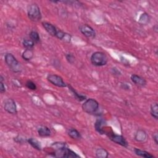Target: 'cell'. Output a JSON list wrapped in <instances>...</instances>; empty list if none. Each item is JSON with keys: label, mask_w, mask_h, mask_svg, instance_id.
Returning <instances> with one entry per match:
<instances>
[{"label": "cell", "mask_w": 158, "mask_h": 158, "mask_svg": "<svg viewBox=\"0 0 158 158\" xmlns=\"http://www.w3.org/2000/svg\"><path fill=\"white\" fill-rule=\"evenodd\" d=\"M4 60L9 69L14 73H20L22 70V67L20 62L11 53H7L4 57Z\"/></svg>", "instance_id": "6da1fadb"}, {"label": "cell", "mask_w": 158, "mask_h": 158, "mask_svg": "<svg viewBox=\"0 0 158 158\" xmlns=\"http://www.w3.org/2000/svg\"><path fill=\"white\" fill-rule=\"evenodd\" d=\"M104 135H106L112 142L125 148H127L128 146V143L126 139L122 135L114 133L111 128H107V127H106L104 128Z\"/></svg>", "instance_id": "7a4b0ae2"}, {"label": "cell", "mask_w": 158, "mask_h": 158, "mask_svg": "<svg viewBox=\"0 0 158 158\" xmlns=\"http://www.w3.org/2000/svg\"><path fill=\"white\" fill-rule=\"evenodd\" d=\"M27 11L28 19L32 22H38L42 18L40 9L36 3L28 4L27 8Z\"/></svg>", "instance_id": "3957f363"}, {"label": "cell", "mask_w": 158, "mask_h": 158, "mask_svg": "<svg viewBox=\"0 0 158 158\" xmlns=\"http://www.w3.org/2000/svg\"><path fill=\"white\" fill-rule=\"evenodd\" d=\"M83 112L88 114H94L99 109V102L93 98L86 99L81 105Z\"/></svg>", "instance_id": "277c9868"}, {"label": "cell", "mask_w": 158, "mask_h": 158, "mask_svg": "<svg viewBox=\"0 0 158 158\" xmlns=\"http://www.w3.org/2000/svg\"><path fill=\"white\" fill-rule=\"evenodd\" d=\"M91 64L96 67H101L107 64L108 58L102 52L96 51L92 54L90 57Z\"/></svg>", "instance_id": "5b68a950"}, {"label": "cell", "mask_w": 158, "mask_h": 158, "mask_svg": "<svg viewBox=\"0 0 158 158\" xmlns=\"http://www.w3.org/2000/svg\"><path fill=\"white\" fill-rule=\"evenodd\" d=\"M46 78L49 83L56 86L64 88L67 86V85L63 80V78L60 76L56 74H49Z\"/></svg>", "instance_id": "8992f818"}, {"label": "cell", "mask_w": 158, "mask_h": 158, "mask_svg": "<svg viewBox=\"0 0 158 158\" xmlns=\"http://www.w3.org/2000/svg\"><path fill=\"white\" fill-rule=\"evenodd\" d=\"M79 30L86 37L94 38L96 36V32L93 28L88 24H83L79 27Z\"/></svg>", "instance_id": "52a82bcc"}, {"label": "cell", "mask_w": 158, "mask_h": 158, "mask_svg": "<svg viewBox=\"0 0 158 158\" xmlns=\"http://www.w3.org/2000/svg\"><path fill=\"white\" fill-rule=\"evenodd\" d=\"M4 110L11 114H16L17 112V106L14 100L11 98L7 99L4 104Z\"/></svg>", "instance_id": "ba28073f"}, {"label": "cell", "mask_w": 158, "mask_h": 158, "mask_svg": "<svg viewBox=\"0 0 158 158\" xmlns=\"http://www.w3.org/2000/svg\"><path fill=\"white\" fill-rule=\"evenodd\" d=\"M43 28H44V30L46 31V32L50 35L52 36H55L56 35L57 31V29L56 28V27L52 25V23L48 22H43L41 23Z\"/></svg>", "instance_id": "9c48e42d"}, {"label": "cell", "mask_w": 158, "mask_h": 158, "mask_svg": "<svg viewBox=\"0 0 158 158\" xmlns=\"http://www.w3.org/2000/svg\"><path fill=\"white\" fill-rule=\"evenodd\" d=\"M130 79L134 84L139 86H144L147 83L146 80L143 77L136 74H132L130 77Z\"/></svg>", "instance_id": "30bf717a"}, {"label": "cell", "mask_w": 158, "mask_h": 158, "mask_svg": "<svg viewBox=\"0 0 158 158\" xmlns=\"http://www.w3.org/2000/svg\"><path fill=\"white\" fill-rule=\"evenodd\" d=\"M56 37L57 39H59L61 41H63L65 43H70L71 41V39H72V36L70 34L65 33L61 30H58V29H57V31Z\"/></svg>", "instance_id": "8fae6325"}, {"label": "cell", "mask_w": 158, "mask_h": 158, "mask_svg": "<svg viewBox=\"0 0 158 158\" xmlns=\"http://www.w3.org/2000/svg\"><path fill=\"white\" fill-rule=\"evenodd\" d=\"M105 125H106V123L104 120H103L102 119L99 118L96 120L94 123V128L96 131L100 135H104L105 134L104 128L106 127Z\"/></svg>", "instance_id": "7c38bea8"}, {"label": "cell", "mask_w": 158, "mask_h": 158, "mask_svg": "<svg viewBox=\"0 0 158 158\" xmlns=\"http://www.w3.org/2000/svg\"><path fill=\"white\" fill-rule=\"evenodd\" d=\"M37 132L38 135L41 137H48L51 134V130L48 127L44 125L40 126L37 129Z\"/></svg>", "instance_id": "4fadbf2b"}, {"label": "cell", "mask_w": 158, "mask_h": 158, "mask_svg": "<svg viewBox=\"0 0 158 158\" xmlns=\"http://www.w3.org/2000/svg\"><path fill=\"white\" fill-rule=\"evenodd\" d=\"M147 139V134L143 130H138L135 135V139L138 142H144Z\"/></svg>", "instance_id": "5bb4252c"}, {"label": "cell", "mask_w": 158, "mask_h": 158, "mask_svg": "<svg viewBox=\"0 0 158 158\" xmlns=\"http://www.w3.org/2000/svg\"><path fill=\"white\" fill-rule=\"evenodd\" d=\"M134 152L135 153L136 155L139 156V157H145V158H152L154 156L151 154V153H149V152L144 151V150H141L140 149L138 148H134Z\"/></svg>", "instance_id": "9a60e30c"}, {"label": "cell", "mask_w": 158, "mask_h": 158, "mask_svg": "<svg viewBox=\"0 0 158 158\" xmlns=\"http://www.w3.org/2000/svg\"><path fill=\"white\" fill-rule=\"evenodd\" d=\"M68 135L72 139L75 140H78L81 138V135L80 133L75 128H71L68 130Z\"/></svg>", "instance_id": "2e32d148"}, {"label": "cell", "mask_w": 158, "mask_h": 158, "mask_svg": "<svg viewBox=\"0 0 158 158\" xmlns=\"http://www.w3.org/2000/svg\"><path fill=\"white\" fill-rule=\"evenodd\" d=\"M27 143L30 144L34 149L38 150V151H41L42 149L41 144V143L36 139L34 138H30L27 140Z\"/></svg>", "instance_id": "e0dca14e"}, {"label": "cell", "mask_w": 158, "mask_h": 158, "mask_svg": "<svg viewBox=\"0 0 158 158\" xmlns=\"http://www.w3.org/2000/svg\"><path fill=\"white\" fill-rule=\"evenodd\" d=\"M34 56V52L32 49H25L22 54V58L27 61L30 60Z\"/></svg>", "instance_id": "ac0fdd59"}, {"label": "cell", "mask_w": 158, "mask_h": 158, "mask_svg": "<svg viewBox=\"0 0 158 158\" xmlns=\"http://www.w3.org/2000/svg\"><path fill=\"white\" fill-rule=\"evenodd\" d=\"M150 114L154 118H155L156 120H157V118H158V106L156 102L152 103L151 105Z\"/></svg>", "instance_id": "d6986e66"}, {"label": "cell", "mask_w": 158, "mask_h": 158, "mask_svg": "<svg viewBox=\"0 0 158 158\" xmlns=\"http://www.w3.org/2000/svg\"><path fill=\"white\" fill-rule=\"evenodd\" d=\"M29 37L35 44H38L41 41L40 35L36 31H34V30L31 31L30 33H29Z\"/></svg>", "instance_id": "ffe728a7"}, {"label": "cell", "mask_w": 158, "mask_h": 158, "mask_svg": "<svg viewBox=\"0 0 158 158\" xmlns=\"http://www.w3.org/2000/svg\"><path fill=\"white\" fill-rule=\"evenodd\" d=\"M67 86L69 87V89L72 91V93L73 94V95L75 96V98L79 101H84V100H86V98L85 95H83V94H79L78 93H77L76 91V90L70 85H67Z\"/></svg>", "instance_id": "44dd1931"}, {"label": "cell", "mask_w": 158, "mask_h": 158, "mask_svg": "<svg viewBox=\"0 0 158 158\" xmlns=\"http://www.w3.org/2000/svg\"><path fill=\"white\" fill-rule=\"evenodd\" d=\"M109 156V152L104 148H98L96 151V156L98 158H106Z\"/></svg>", "instance_id": "7402d4cb"}, {"label": "cell", "mask_w": 158, "mask_h": 158, "mask_svg": "<svg viewBox=\"0 0 158 158\" xmlns=\"http://www.w3.org/2000/svg\"><path fill=\"white\" fill-rule=\"evenodd\" d=\"M35 44L30 38H25L22 41V44L25 49H33Z\"/></svg>", "instance_id": "603a6c76"}, {"label": "cell", "mask_w": 158, "mask_h": 158, "mask_svg": "<svg viewBox=\"0 0 158 158\" xmlns=\"http://www.w3.org/2000/svg\"><path fill=\"white\" fill-rule=\"evenodd\" d=\"M52 146H53V148L56 149V150H59V149H61L62 148H64L65 147H67V144L65 143H62V142H56L52 144Z\"/></svg>", "instance_id": "cb8c5ba5"}, {"label": "cell", "mask_w": 158, "mask_h": 158, "mask_svg": "<svg viewBox=\"0 0 158 158\" xmlns=\"http://www.w3.org/2000/svg\"><path fill=\"white\" fill-rule=\"evenodd\" d=\"M25 86L28 89H29L30 90H36L37 88L36 84L33 81L30 80H28L26 81Z\"/></svg>", "instance_id": "d4e9b609"}, {"label": "cell", "mask_w": 158, "mask_h": 158, "mask_svg": "<svg viewBox=\"0 0 158 158\" xmlns=\"http://www.w3.org/2000/svg\"><path fill=\"white\" fill-rule=\"evenodd\" d=\"M65 58H66L67 60L68 61V62H69L71 64H73L75 62V57L74 55L70 52L65 54Z\"/></svg>", "instance_id": "484cf974"}, {"label": "cell", "mask_w": 158, "mask_h": 158, "mask_svg": "<svg viewBox=\"0 0 158 158\" xmlns=\"http://www.w3.org/2000/svg\"><path fill=\"white\" fill-rule=\"evenodd\" d=\"M14 140L17 143H24L25 142H27L28 139H26V138H24L20 135H17L14 138Z\"/></svg>", "instance_id": "4316f807"}, {"label": "cell", "mask_w": 158, "mask_h": 158, "mask_svg": "<svg viewBox=\"0 0 158 158\" xmlns=\"http://www.w3.org/2000/svg\"><path fill=\"white\" fill-rule=\"evenodd\" d=\"M3 80H4V78L2 77V76L0 75V93H4L6 91L5 85L3 83Z\"/></svg>", "instance_id": "83f0119b"}, {"label": "cell", "mask_w": 158, "mask_h": 158, "mask_svg": "<svg viewBox=\"0 0 158 158\" xmlns=\"http://www.w3.org/2000/svg\"><path fill=\"white\" fill-rule=\"evenodd\" d=\"M152 138H153V139H154L155 143L156 144H158V135H157V132L153 133Z\"/></svg>", "instance_id": "f1b7e54d"}, {"label": "cell", "mask_w": 158, "mask_h": 158, "mask_svg": "<svg viewBox=\"0 0 158 158\" xmlns=\"http://www.w3.org/2000/svg\"><path fill=\"white\" fill-rule=\"evenodd\" d=\"M153 28L155 29V30H155V31L157 33V25H156L153 27Z\"/></svg>", "instance_id": "f546056e"}]
</instances>
